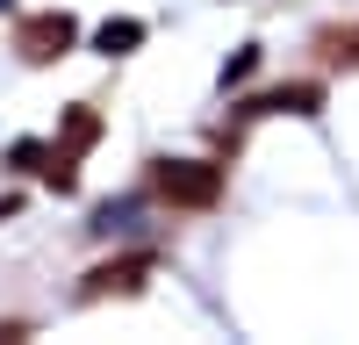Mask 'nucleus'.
I'll use <instances>...</instances> for the list:
<instances>
[{
  "mask_svg": "<svg viewBox=\"0 0 359 345\" xmlns=\"http://www.w3.org/2000/svg\"><path fill=\"white\" fill-rule=\"evenodd\" d=\"M151 194L172 209H208L223 194V165L208 158H151Z\"/></svg>",
  "mask_w": 359,
  "mask_h": 345,
  "instance_id": "f257e3e1",
  "label": "nucleus"
},
{
  "mask_svg": "<svg viewBox=\"0 0 359 345\" xmlns=\"http://www.w3.org/2000/svg\"><path fill=\"white\" fill-rule=\"evenodd\" d=\"M79 43V22L65 15V8H50V15H22L15 22V58L22 65H57Z\"/></svg>",
  "mask_w": 359,
  "mask_h": 345,
  "instance_id": "f03ea898",
  "label": "nucleus"
},
{
  "mask_svg": "<svg viewBox=\"0 0 359 345\" xmlns=\"http://www.w3.org/2000/svg\"><path fill=\"white\" fill-rule=\"evenodd\" d=\"M316 108H323V86L294 79V86H273V94H245L237 101V123H259V115H316Z\"/></svg>",
  "mask_w": 359,
  "mask_h": 345,
  "instance_id": "7ed1b4c3",
  "label": "nucleus"
},
{
  "mask_svg": "<svg viewBox=\"0 0 359 345\" xmlns=\"http://www.w3.org/2000/svg\"><path fill=\"white\" fill-rule=\"evenodd\" d=\"M144 273H151V259L144 252H130V259H108V266H94L79 288H72V302H101V295H137L144 288Z\"/></svg>",
  "mask_w": 359,
  "mask_h": 345,
  "instance_id": "20e7f679",
  "label": "nucleus"
},
{
  "mask_svg": "<svg viewBox=\"0 0 359 345\" xmlns=\"http://www.w3.org/2000/svg\"><path fill=\"white\" fill-rule=\"evenodd\" d=\"M94 50H101V58H130V50H144V22H137V15H108V22L94 29Z\"/></svg>",
  "mask_w": 359,
  "mask_h": 345,
  "instance_id": "39448f33",
  "label": "nucleus"
},
{
  "mask_svg": "<svg viewBox=\"0 0 359 345\" xmlns=\"http://www.w3.org/2000/svg\"><path fill=\"white\" fill-rule=\"evenodd\" d=\"M8 165H15V172H50L57 151H50V144H36V137H22V144H8Z\"/></svg>",
  "mask_w": 359,
  "mask_h": 345,
  "instance_id": "423d86ee",
  "label": "nucleus"
},
{
  "mask_svg": "<svg viewBox=\"0 0 359 345\" xmlns=\"http://www.w3.org/2000/svg\"><path fill=\"white\" fill-rule=\"evenodd\" d=\"M94 137H101V115L94 108H65V144H72V151H86Z\"/></svg>",
  "mask_w": 359,
  "mask_h": 345,
  "instance_id": "0eeeda50",
  "label": "nucleus"
},
{
  "mask_svg": "<svg viewBox=\"0 0 359 345\" xmlns=\"http://www.w3.org/2000/svg\"><path fill=\"white\" fill-rule=\"evenodd\" d=\"M130 216H137L130 201H108V209H101L94 223H86V230H94V238H123V230H130Z\"/></svg>",
  "mask_w": 359,
  "mask_h": 345,
  "instance_id": "6e6552de",
  "label": "nucleus"
},
{
  "mask_svg": "<svg viewBox=\"0 0 359 345\" xmlns=\"http://www.w3.org/2000/svg\"><path fill=\"white\" fill-rule=\"evenodd\" d=\"M245 72H259V43H245V50H237L230 65H223V86H237V79H245Z\"/></svg>",
  "mask_w": 359,
  "mask_h": 345,
  "instance_id": "1a4fd4ad",
  "label": "nucleus"
},
{
  "mask_svg": "<svg viewBox=\"0 0 359 345\" xmlns=\"http://www.w3.org/2000/svg\"><path fill=\"white\" fill-rule=\"evenodd\" d=\"M29 338V324H0V345H22Z\"/></svg>",
  "mask_w": 359,
  "mask_h": 345,
  "instance_id": "9d476101",
  "label": "nucleus"
},
{
  "mask_svg": "<svg viewBox=\"0 0 359 345\" xmlns=\"http://www.w3.org/2000/svg\"><path fill=\"white\" fill-rule=\"evenodd\" d=\"M338 43H352V50H338V58H352V65H359V29H352V36H338Z\"/></svg>",
  "mask_w": 359,
  "mask_h": 345,
  "instance_id": "9b49d317",
  "label": "nucleus"
},
{
  "mask_svg": "<svg viewBox=\"0 0 359 345\" xmlns=\"http://www.w3.org/2000/svg\"><path fill=\"white\" fill-rule=\"evenodd\" d=\"M0 15H8V0H0Z\"/></svg>",
  "mask_w": 359,
  "mask_h": 345,
  "instance_id": "f8f14e48",
  "label": "nucleus"
}]
</instances>
